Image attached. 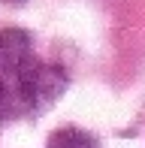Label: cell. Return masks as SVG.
Here are the masks:
<instances>
[{
	"mask_svg": "<svg viewBox=\"0 0 145 148\" xmlns=\"http://www.w3.org/2000/svg\"><path fill=\"white\" fill-rule=\"evenodd\" d=\"M0 3H6V6H21V3H27V0H0Z\"/></svg>",
	"mask_w": 145,
	"mask_h": 148,
	"instance_id": "cell-5",
	"label": "cell"
},
{
	"mask_svg": "<svg viewBox=\"0 0 145 148\" xmlns=\"http://www.w3.org/2000/svg\"><path fill=\"white\" fill-rule=\"evenodd\" d=\"M3 115H9V103H6V85H3V79H0V118Z\"/></svg>",
	"mask_w": 145,
	"mask_h": 148,
	"instance_id": "cell-4",
	"label": "cell"
},
{
	"mask_svg": "<svg viewBox=\"0 0 145 148\" xmlns=\"http://www.w3.org/2000/svg\"><path fill=\"white\" fill-rule=\"evenodd\" d=\"M34 58V39L24 27L0 30V79H12Z\"/></svg>",
	"mask_w": 145,
	"mask_h": 148,
	"instance_id": "cell-2",
	"label": "cell"
},
{
	"mask_svg": "<svg viewBox=\"0 0 145 148\" xmlns=\"http://www.w3.org/2000/svg\"><path fill=\"white\" fill-rule=\"evenodd\" d=\"M6 85V82H3ZM70 79L61 66L55 64H42V60L30 58L15 76L6 85V103H9V112H27V115H36V112H45L49 106H55L57 100L64 97Z\"/></svg>",
	"mask_w": 145,
	"mask_h": 148,
	"instance_id": "cell-1",
	"label": "cell"
},
{
	"mask_svg": "<svg viewBox=\"0 0 145 148\" xmlns=\"http://www.w3.org/2000/svg\"><path fill=\"white\" fill-rule=\"evenodd\" d=\"M49 148H100V142L82 127H57L49 136Z\"/></svg>",
	"mask_w": 145,
	"mask_h": 148,
	"instance_id": "cell-3",
	"label": "cell"
}]
</instances>
